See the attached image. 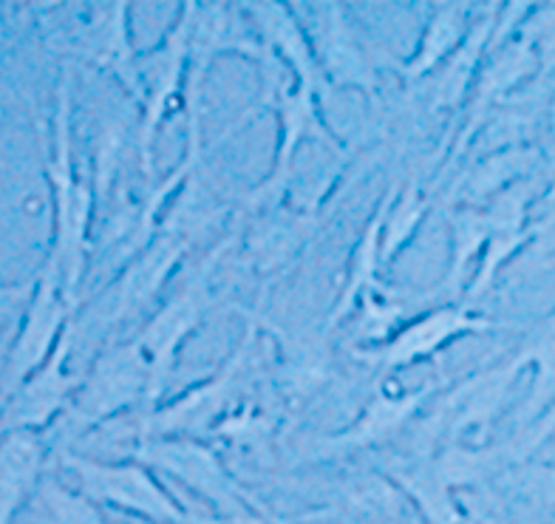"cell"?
Masks as SVG:
<instances>
[{
    "mask_svg": "<svg viewBox=\"0 0 555 524\" xmlns=\"http://www.w3.org/2000/svg\"><path fill=\"white\" fill-rule=\"evenodd\" d=\"M46 179L52 190L54 235L49 255L63 272L66 301L80 309V292L91 258V225H94L96 193L94 176L77 174L74 162V72L63 66L57 82L52 133L46 142Z\"/></svg>",
    "mask_w": 555,
    "mask_h": 524,
    "instance_id": "1",
    "label": "cell"
},
{
    "mask_svg": "<svg viewBox=\"0 0 555 524\" xmlns=\"http://www.w3.org/2000/svg\"><path fill=\"white\" fill-rule=\"evenodd\" d=\"M133 406L151 402V372L142 360L133 341L108 343L94 366L82 374V386L74 394L72 406L63 411L57 423L46 431L49 451L54 448H72V443L91 429H103L114 417Z\"/></svg>",
    "mask_w": 555,
    "mask_h": 524,
    "instance_id": "2",
    "label": "cell"
},
{
    "mask_svg": "<svg viewBox=\"0 0 555 524\" xmlns=\"http://www.w3.org/2000/svg\"><path fill=\"white\" fill-rule=\"evenodd\" d=\"M263 68V91H261V105L270 108L278 119V151L275 162H272L270 174L258 188H253L247 193L242 204V213L238 216H249V213L261 210V207H272L278 202V193L289 184L295 174V159H298V151L304 142L312 139L314 145L326 148L330 153L344 159L346 151L340 148V142L335 139V133L330 131V125L323 123L321 114V97L309 91V88L298 86V82H289L286 86L281 77H278V60L270 57L263 51L261 57Z\"/></svg>",
    "mask_w": 555,
    "mask_h": 524,
    "instance_id": "3",
    "label": "cell"
},
{
    "mask_svg": "<svg viewBox=\"0 0 555 524\" xmlns=\"http://www.w3.org/2000/svg\"><path fill=\"white\" fill-rule=\"evenodd\" d=\"M230 247H233V235H227L221 244H216L205 261L193 267L191 276L170 292L168 301H162V306L147 318L145 327L131 337L142 360L147 363V372H151V402L154 406L168 388L184 341L196 335L207 312L212 309L210 278L216 272V264L221 261V255Z\"/></svg>",
    "mask_w": 555,
    "mask_h": 524,
    "instance_id": "4",
    "label": "cell"
},
{
    "mask_svg": "<svg viewBox=\"0 0 555 524\" xmlns=\"http://www.w3.org/2000/svg\"><path fill=\"white\" fill-rule=\"evenodd\" d=\"M133 459L156 474L176 480L196 494L202 502L212 504L216 516L230 524H263L267 510L235 482L227 465L210 445L193 437L147 439L133 448Z\"/></svg>",
    "mask_w": 555,
    "mask_h": 524,
    "instance_id": "5",
    "label": "cell"
},
{
    "mask_svg": "<svg viewBox=\"0 0 555 524\" xmlns=\"http://www.w3.org/2000/svg\"><path fill=\"white\" fill-rule=\"evenodd\" d=\"M72 480V488L100 508L122 510L147 524H184L188 510L162 488L156 474L142 462H103L77 453L74 448H54L49 462Z\"/></svg>",
    "mask_w": 555,
    "mask_h": 524,
    "instance_id": "6",
    "label": "cell"
},
{
    "mask_svg": "<svg viewBox=\"0 0 555 524\" xmlns=\"http://www.w3.org/2000/svg\"><path fill=\"white\" fill-rule=\"evenodd\" d=\"M196 0L182 3L179 15L168 35L162 37L159 46L147 51H139L137 77L142 88L139 100V128H137V156L139 170L147 179V184H156L154 148L156 137L162 131V123L168 119L173 102L182 94L184 80H188V63H191V35L193 21H196Z\"/></svg>",
    "mask_w": 555,
    "mask_h": 524,
    "instance_id": "7",
    "label": "cell"
},
{
    "mask_svg": "<svg viewBox=\"0 0 555 524\" xmlns=\"http://www.w3.org/2000/svg\"><path fill=\"white\" fill-rule=\"evenodd\" d=\"M253 352H256V321H253L247 335L242 337L233 355L227 357L212 378L202 380L184 397L168 402L165 408H156L151 414L139 417L137 434H133L137 445L165 437L198 439V434L219 429L227 417L238 408V397L247 388Z\"/></svg>",
    "mask_w": 555,
    "mask_h": 524,
    "instance_id": "8",
    "label": "cell"
},
{
    "mask_svg": "<svg viewBox=\"0 0 555 524\" xmlns=\"http://www.w3.org/2000/svg\"><path fill=\"white\" fill-rule=\"evenodd\" d=\"M46 46L108 74L139 105L142 88L137 77L139 51L131 37V3H86L68 26L46 37Z\"/></svg>",
    "mask_w": 555,
    "mask_h": 524,
    "instance_id": "9",
    "label": "cell"
},
{
    "mask_svg": "<svg viewBox=\"0 0 555 524\" xmlns=\"http://www.w3.org/2000/svg\"><path fill=\"white\" fill-rule=\"evenodd\" d=\"M307 35L312 43L314 60L323 72V80L330 88H358L372 105H380L377 82L380 66L386 63L383 51L365 37L358 23L351 21L344 3H307ZM300 15V12H298Z\"/></svg>",
    "mask_w": 555,
    "mask_h": 524,
    "instance_id": "10",
    "label": "cell"
},
{
    "mask_svg": "<svg viewBox=\"0 0 555 524\" xmlns=\"http://www.w3.org/2000/svg\"><path fill=\"white\" fill-rule=\"evenodd\" d=\"M77 315L63 292V272L52 258H46L35 278V295L23 315L15 341L9 343L7 357L0 363V402L12 397L23 380L35 374L57 349L60 337Z\"/></svg>",
    "mask_w": 555,
    "mask_h": 524,
    "instance_id": "11",
    "label": "cell"
},
{
    "mask_svg": "<svg viewBox=\"0 0 555 524\" xmlns=\"http://www.w3.org/2000/svg\"><path fill=\"white\" fill-rule=\"evenodd\" d=\"M77 343V323L66 327L57 349L35 374L23 380L12 397L0 402V437L3 434H46L72 406L82 386V374L68 372V357Z\"/></svg>",
    "mask_w": 555,
    "mask_h": 524,
    "instance_id": "12",
    "label": "cell"
},
{
    "mask_svg": "<svg viewBox=\"0 0 555 524\" xmlns=\"http://www.w3.org/2000/svg\"><path fill=\"white\" fill-rule=\"evenodd\" d=\"M485 329V321L468 315V309H460V306H437V309H428L420 318L409 323L405 329H400L397 335H391L388 341L377 343V346H369V349H360L354 346L351 357L360 360V363L372 366L374 372H380L383 378L388 374L402 372L409 366L423 363L428 357H434L437 352H442L453 337L468 335V332H479Z\"/></svg>",
    "mask_w": 555,
    "mask_h": 524,
    "instance_id": "13",
    "label": "cell"
},
{
    "mask_svg": "<svg viewBox=\"0 0 555 524\" xmlns=\"http://www.w3.org/2000/svg\"><path fill=\"white\" fill-rule=\"evenodd\" d=\"M238 12L244 15L258 43L263 46V51L270 57L281 60L298 86L314 91L321 100L323 94H330V86L323 80L321 66L314 60L307 26L289 3H238Z\"/></svg>",
    "mask_w": 555,
    "mask_h": 524,
    "instance_id": "14",
    "label": "cell"
},
{
    "mask_svg": "<svg viewBox=\"0 0 555 524\" xmlns=\"http://www.w3.org/2000/svg\"><path fill=\"white\" fill-rule=\"evenodd\" d=\"M184 253H188V247L182 241L156 233V239L137 258H131L122 276L105 290L103 301L94 306L96 312L103 315L105 327L114 329L117 323L142 312L159 295L162 286L168 284V278L182 264Z\"/></svg>",
    "mask_w": 555,
    "mask_h": 524,
    "instance_id": "15",
    "label": "cell"
},
{
    "mask_svg": "<svg viewBox=\"0 0 555 524\" xmlns=\"http://www.w3.org/2000/svg\"><path fill=\"white\" fill-rule=\"evenodd\" d=\"M437 388L439 383H428V386L416 388L414 394H395V397L386 392H374V397L363 408V414L354 420V425H349L346 431L330 437L326 448L337 453H351L391 443L397 434H402V431L414 423L423 402Z\"/></svg>",
    "mask_w": 555,
    "mask_h": 524,
    "instance_id": "16",
    "label": "cell"
},
{
    "mask_svg": "<svg viewBox=\"0 0 555 524\" xmlns=\"http://www.w3.org/2000/svg\"><path fill=\"white\" fill-rule=\"evenodd\" d=\"M49 471V445L43 434L0 437V524H15L17 513L35 499Z\"/></svg>",
    "mask_w": 555,
    "mask_h": 524,
    "instance_id": "17",
    "label": "cell"
},
{
    "mask_svg": "<svg viewBox=\"0 0 555 524\" xmlns=\"http://www.w3.org/2000/svg\"><path fill=\"white\" fill-rule=\"evenodd\" d=\"M465 21H468V3H439L434 9L428 23H425V31L420 37L414 57L397 66V74L405 82V88L428 80L453 51L460 49L462 35H465Z\"/></svg>",
    "mask_w": 555,
    "mask_h": 524,
    "instance_id": "18",
    "label": "cell"
},
{
    "mask_svg": "<svg viewBox=\"0 0 555 524\" xmlns=\"http://www.w3.org/2000/svg\"><path fill=\"white\" fill-rule=\"evenodd\" d=\"M386 204L388 196L383 193L377 210L369 221H365L363 233H360L358 244L349 255V270H346V284L340 298L335 301V309L330 315V329H337L340 323L354 312V306L363 304L365 298H372L374 286H377V276L383 270L380 244H383V221H386Z\"/></svg>",
    "mask_w": 555,
    "mask_h": 524,
    "instance_id": "19",
    "label": "cell"
},
{
    "mask_svg": "<svg viewBox=\"0 0 555 524\" xmlns=\"http://www.w3.org/2000/svg\"><path fill=\"white\" fill-rule=\"evenodd\" d=\"M386 196L388 204L380 244L383 267L395 261L397 255L409 247L411 239H414L416 230H420V225H423L425 216H428V207H431V199H428L423 182H420L416 176H409V179L397 188V193H391V188H388Z\"/></svg>",
    "mask_w": 555,
    "mask_h": 524,
    "instance_id": "20",
    "label": "cell"
},
{
    "mask_svg": "<svg viewBox=\"0 0 555 524\" xmlns=\"http://www.w3.org/2000/svg\"><path fill=\"white\" fill-rule=\"evenodd\" d=\"M31 502L43 510L46 524H108L100 504L91 502L88 496L74 490L66 482H60L49 471L37 485V494Z\"/></svg>",
    "mask_w": 555,
    "mask_h": 524,
    "instance_id": "21",
    "label": "cell"
},
{
    "mask_svg": "<svg viewBox=\"0 0 555 524\" xmlns=\"http://www.w3.org/2000/svg\"><path fill=\"white\" fill-rule=\"evenodd\" d=\"M451 267H448L446 272V284H442V290H453V286L460 284L462 272H465L468 261L474 258L479 244H482V219L474 216V213H456L451 219Z\"/></svg>",
    "mask_w": 555,
    "mask_h": 524,
    "instance_id": "22",
    "label": "cell"
},
{
    "mask_svg": "<svg viewBox=\"0 0 555 524\" xmlns=\"http://www.w3.org/2000/svg\"><path fill=\"white\" fill-rule=\"evenodd\" d=\"M35 295V278L29 284H7L0 281V332L9 327H21L23 315Z\"/></svg>",
    "mask_w": 555,
    "mask_h": 524,
    "instance_id": "23",
    "label": "cell"
},
{
    "mask_svg": "<svg viewBox=\"0 0 555 524\" xmlns=\"http://www.w3.org/2000/svg\"><path fill=\"white\" fill-rule=\"evenodd\" d=\"M184 524H230L219 519L216 513H198V510H188L184 513Z\"/></svg>",
    "mask_w": 555,
    "mask_h": 524,
    "instance_id": "24",
    "label": "cell"
},
{
    "mask_svg": "<svg viewBox=\"0 0 555 524\" xmlns=\"http://www.w3.org/2000/svg\"><path fill=\"white\" fill-rule=\"evenodd\" d=\"M263 522H270V524H293V522H284V519L270 516V513H263Z\"/></svg>",
    "mask_w": 555,
    "mask_h": 524,
    "instance_id": "25",
    "label": "cell"
},
{
    "mask_svg": "<svg viewBox=\"0 0 555 524\" xmlns=\"http://www.w3.org/2000/svg\"><path fill=\"white\" fill-rule=\"evenodd\" d=\"M40 524H46V522H40Z\"/></svg>",
    "mask_w": 555,
    "mask_h": 524,
    "instance_id": "26",
    "label": "cell"
}]
</instances>
